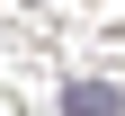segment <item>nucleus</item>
Wrapping results in <instances>:
<instances>
[{
	"label": "nucleus",
	"mask_w": 125,
	"mask_h": 116,
	"mask_svg": "<svg viewBox=\"0 0 125 116\" xmlns=\"http://www.w3.org/2000/svg\"><path fill=\"white\" fill-rule=\"evenodd\" d=\"M62 116H125V98H116V80H72Z\"/></svg>",
	"instance_id": "nucleus-1"
}]
</instances>
